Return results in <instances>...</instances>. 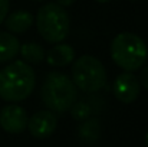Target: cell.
<instances>
[{
    "label": "cell",
    "instance_id": "cell-4",
    "mask_svg": "<svg viewBox=\"0 0 148 147\" xmlns=\"http://www.w3.org/2000/svg\"><path fill=\"white\" fill-rule=\"evenodd\" d=\"M36 28L46 42L60 43L69 35L71 19L68 12H65V7L58 3H46L38 10Z\"/></svg>",
    "mask_w": 148,
    "mask_h": 147
},
{
    "label": "cell",
    "instance_id": "cell-10",
    "mask_svg": "<svg viewBox=\"0 0 148 147\" xmlns=\"http://www.w3.org/2000/svg\"><path fill=\"white\" fill-rule=\"evenodd\" d=\"M45 59L50 66H66L75 61V49L68 43H56L53 48L49 49Z\"/></svg>",
    "mask_w": 148,
    "mask_h": 147
},
{
    "label": "cell",
    "instance_id": "cell-6",
    "mask_svg": "<svg viewBox=\"0 0 148 147\" xmlns=\"http://www.w3.org/2000/svg\"><path fill=\"white\" fill-rule=\"evenodd\" d=\"M141 91V84L134 72H122L119 74L112 84V94L119 102L131 104L134 102Z\"/></svg>",
    "mask_w": 148,
    "mask_h": 147
},
{
    "label": "cell",
    "instance_id": "cell-15",
    "mask_svg": "<svg viewBox=\"0 0 148 147\" xmlns=\"http://www.w3.org/2000/svg\"><path fill=\"white\" fill-rule=\"evenodd\" d=\"M9 6H10L9 0H0V25L4 22L6 16L9 14L7 13L9 12Z\"/></svg>",
    "mask_w": 148,
    "mask_h": 147
},
{
    "label": "cell",
    "instance_id": "cell-13",
    "mask_svg": "<svg viewBox=\"0 0 148 147\" xmlns=\"http://www.w3.org/2000/svg\"><path fill=\"white\" fill-rule=\"evenodd\" d=\"M79 136L85 141H95L99 136V123L95 118H88L79 128Z\"/></svg>",
    "mask_w": 148,
    "mask_h": 147
},
{
    "label": "cell",
    "instance_id": "cell-7",
    "mask_svg": "<svg viewBox=\"0 0 148 147\" xmlns=\"http://www.w3.org/2000/svg\"><path fill=\"white\" fill-rule=\"evenodd\" d=\"M27 112L17 104H9L0 111V127L12 134H19L27 128Z\"/></svg>",
    "mask_w": 148,
    "mask_h": 147
},
{
    "label": "cell",
    "instance_id": "cell-18",
    "mask_svg": "<svg viewBox=\"0 0 148 147\" xmlns=\"http://www.w3.org/2000/svg\"><path fill=\"white\" fill-rule=\"evenodd\" d=\"M98 3H108V1H111V0H97Z\"/></svg>",
    "mask_w": 148,
    "mask_h": 147
},
{
    "label": "cell",
    "instance_id": "cell-9",
    "mask_svg": "<svg viewBox=\"0 0 148 147\" xmlns=\"http://www.w3.org/2000/svg\"><path fill=\"white\" fill-rule=\"evenodd\" d=\"M4 26L10 33H25L33 25V16L27 10H14L4 19Z\"/></svg>",
    "mask_w": 148,
    "mask_h": 147
},
{
    "label": "cell",
    "instance_id": "cell-11",
    "mask_svg": "<svg viewBox=\"0 0 148 147\" xmlns=\"http://www.w3.org/2000/svg\"><path fill=\"white\" fill-rule=\"evenodd\" d=\"M20 50L19 39L10 32H0V63L9 62L17 56Z\"/></svg>",
    "mask_w": 148,
    "mask_h": 147
},
{
    "label": "cell",
    "instance_id": "cell-20",
    "mask_svg": "<svg viewBox=\"0 0 148 147\" xmlns=\"http://www.w3.org/2000/svg\"><path fill=\"white\" fill-rule=\"evenodd\" d=\"M32 1H43V0H32Z\"/></svg>",
    "mask_w": 148,
    "mask_h": 147
},
{
    "label": "cell",
    "instance_id": "cell-12",
    "mask_svg": "<svg viewBox=\"0 0 148 147\" xmlns=\"http://www.w3.org/2000/svg\"><path fill=\"white\" fill-rule=\"evenodd\" d=\"M19 52L26 63H40L45 61V49L36 42H26L20 45Z\"/></svg>",
    "mask_w": 148,
    "mask_h": 147
},
{
    "label": "cell",
    "instance_id": "cell-14",
    "mask_svg": "<svg viewBox=\"0 0 148 147\" xmlns=\"http://www.w3.org/2000/svg\"><path fill=\"white\" fill-rule=\"evenodd\" d=\"M69 111H71L72 117L78 121H85L91 115V107L85 101H76Z\"/></svg>",
    "mask_w": 148,
    "mask_h": 147
},
{
    "label": "cell",
    "instance_id": "cell-8",
    "mask_svg": "<svg viewBox=\"0 0 148 147\" xmlns=\"http://www.w3.org/2000/svg\"><path fill=\"white\" fill-rule=\"evenodd\" d=\"M58 126V118L50 110H42L35 112L27 121V130L35 139L50 137Z\"/></svg>",
    "mask_w": 148,
    "mask_h": 147
},
{
    "label": "cell",
    "instance_id": "cell-1",
    "mask_svg": "<svg viewBox=\"0 0 148 147\" xmlns=\"http://www.w3.org/2000/svg\"><path fill=\"white\" fill-rule=\"evenodd\" d=\"M35 71L25 61H14L0 69V98L7 102H20L33 92Z\"/></svg>",
    "mask_w": 148,
    "mask_h": 147
},
{
    "label": "cell",
    "instance_id": "cell-3",
    "mask_svg": "<svg viewBox=\"0 0 148 147\" xmlns=\"http://www.w3.org/2000/svg\"><path fill=\"white\" fill-rule=\"evenodd\" d=\"M40 98L52 112H66L78 101V88L73 81L59 72L49 74L40 88Z\"/></svg>",
    "mask_w": 148,
    "mask_h": 147
},
{
    "label": "cell",
    "instance_id": "cell-16",
    "mask_svg": "<svg viewBox=\"0 0 148 147\" xmlns=\"http://www.w3.org/2000/svg\"><path fill=\"white\" fill-rule=\"evenodd\" d=\"M138 81H140L141 87H144L148 91V65L141 68V75H140V79Z\"/></svg>",
    "mask_w": 148,
    "mask_h": 147
},
{
    "label": "cell",
    "instance_id": "cell-2",
    "mask_svg": "<svg viewBox=\"0 0 148 147\" xmlns=\"http://www.w3.org/2000/svg\"><path fill=\"white\" fill-rule=\"evenodd\" d=\"M112 61L125 72L141 69L148 59V46L143 38L132 32L118 33L109 46Z\"/></svg>",
    "mask_w": 148,
    "mask_h": 147
},
{
    "label": "cell",
    "instance_id": "cell-19",
    "mask_svg": "<svg viewBox=\"0 0 148 147\" xmlns=\"http://www.w3.org/2000/svg\"><path fill=\"white\" fill-rule=\"evenodd\" d=\"M145 144H147V147H148V131H147V136H145Z\"/></svg>",
    "mask_w": 148,
    "mask_h": 147
},
{
    "label": "cell",
    "instance_id": "cell-5",
    "mask_svg": "<svg viewBox=\"0 0 148 147\" xmlns=\"http://www.w3.org/2000/svg\"><path fill=\"white\" fill-rule=\"evenodd\" d=\"M71 79L78 90L84 92H97L106 84V69L98 58L82 55L72 65Z\"/></svg>",
    "mask_w": 148,
    "mask_h": 147
},
{
    "label": "cell",
    "instance_id": "cell-17",
    "mask_svg": "<svg viewBox=\"0 0 148 147\" xmlns=\"http://www.w3.org/2000/svg\"><path fill=\"white\" fill-rule=\"evenodd\" d=\"M76 0H56V3L62 7H68V6H72Z\"/></svg>",
    "mask_w": 148,
    "mask_h": 147
}]
</instances>
